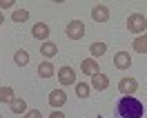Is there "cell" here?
Returning a JSON list of instances; mask_svg holds the SVG:
<instances>
[{
	"label": "cell",
	"instance_id": "1",
	"mask_svg": "<svg viewBox=\"0 0 147 118\" xmlns=\"http://www.w3.org/2000/svg\"><path fill=\"white\" fill-rule=\"evenodd\" d=\"M116 118H143L145 116V107L143 102L134 96H123V98L116 102V109H114Z\"/></svg>",
	"mask_w": 147,
	"mask_h": 118
},
{
	"label": "cell",
	"instance_id": "2",
	"mask_svg": "<svg viewBox=\"0 0 147 118\" xmlns=\"http://www.w3.org/2000/svg\"><path fill=\"white\" fill-rule=\"evenodd\" d=\"M127 29L131 31V34H145L147 18L143 16V13H131V16L127 18Z\"/></svg>",
	"mask_w": 147,
	"mask_h": 118
},
{
	"label": "cell",
	"instance_id": "3",
	"mask_svg": "<svg viewBox=\"0 0 147 118\" xmlns=\"http://www.w3.org/2000/svg\"><path fill=\"white\" fill-rule=\"evenodd\" d=\"M65 34H67L69 40H80V38L85 36V25L80 20H71V22L67 25V29H65Z\"/></svg>",
	"mask_w": 147,
	"mask_h": 118
},
{
	"label": "cell",
	"instance_id": "4",
	"mask_svg": "<svg viewBox=\"0 0 147 118\" xmlns=\"http://www.w3.org/2000/svg\"><path fill=\"white\" fill-rule=\"evenodd\" d=\"M58 82L60 85H76V71H74L69 65H65V67H60L58 69Z\"/></svg>",
	"mask_w": 147,
	"mask_h": 118
},
{
	"label": "cell",
	"instance_id": "5",
	"mask_svg": "<svg viewBox=\"0 0 147 118\" xmlns=\"http://www.w3.org/2000/svg\"><path fill=\"white\" fill-rule=\"evenodd\" d=\"M138 89V80L136 78H120V82H118V91L123 94V96H131L134 91Z\"/></svg>",
	"mask_w": 147,
	"mask_h": 118
},
{
	"label": "cell",
	"instance_id": "6",
	"mask_svg": "<svg viewBox=\"0 0 147 118\" xmlns=\"http://www.w3.org/2000/svg\"><path fill=\"white\" fill-rule=\"evenodd\" d=\"M92 89H96V91L109 89V76H107V73H102V71L94 73V76H92Z\"/></svg>",
	"mask_w": 147,
	"mask_h": 118
},
{
	"label": "cell",
	"instance_id": "7",
	"mask_svg": "<svg viewBox=\"0 0 147 118\" xmlns=\"http://www.w3.org/2000/svg\"><path fill=\"white\" fill-rule=\"evenodd\" d=\"M92 18L96 22H107L109 20V7H105V5H94L92 7Z\"/></svg>",
	"mask_w": 147,
	"mask_h": 118
},
{
	"label": "cell",
	"instance_id": "8",
	"mask_svg": "<svg viewBox=\"0 0 147 118\" xmlns=\"http://www.w3.org/2000/svg\"><path fill=\"white\" fill-rule=\"evenodd\" d=\"M114 67H116V69H129V67H131V56H129L127 51L114 54Z\"/></svg>",
	"mask_w": 147,
	"mask_h": 118
},
{
	"label": "cell",
	"instance_id": "9",
	"mask_svg": "<svg viewBox=\"0 0 147 118\" xmlns=\"http://www.w3.org/2000/svg\"><path fill=\"white\" fill-rule=\"evenodd\" d=\"M49 105L51 107H63L65 102H67V94H65V89H54L51 94H49Z\"/></svg>",
	"mask_w": 147,
	"mask_h": 118
},
{
	"label": "cell",
	"instance_id": "10",
	"mask_svg": "<svg viewBox=\"0 0 147 118\" xmlns=\"http://www.w3.org/2000/svg\"><path fill=\"white\" fill-rule=\"evenodd\" d=\"M31 36L36 38V40H45L49 38V27H47V22H36L34 27H31Z\"/></svg>",
	"mask_w": 147,
	"mask_h": 118
},
{
	"label": "cell",
	"instance_id": "11",
	"mask_svg": "<svg viewBox=\"0 0 147 118\" xmlns=\"http://www.w3.org/2000/svg\"><path fill=\"white\" fill-rule=\"evenodd\" d=\"M80 71L87 73V76H94V73L100 71V67H98V63H96L94 58H85L83 63H80Z\"/></svg>",
	"mask_w": 147,
	"mask_h": 118
},
{
	"label": "cell",
	"instance_id": "12",
	"mask_svg": "<svg viewBox=\"0 0 147 118\" xmlns=\"http://www.w3.org/2000/svg\"><path fill=\"white\" fill-rule=\"evenodd\" d=\"M54 73H56V67L49 63V60H45V63L38 65V76H40V78H51Z\"/></svg>",
	"mask_w": 147,
	"mask_h": 118
},
{
	"label": "cell",
	"instance_id": "13",
	"mask_svg": "<svg viewBox=\"0 0 147 118\" xmlns=\"http://www.w3.org/2000/svg\"><path fill=\"white\" fill-rule=\"evenodd\" d=\"M40 54L45 56V58H54L56 54H58V47H56V42H42V47H40Z\"/></svg>",
	"mask_w": 147,
	"mask_h": 118
},
{
	"label": "cell",
	"instance_id": "14",
	"mask_svg": "<svg viewBox=\"0 0 147 118\" xmlns=\"http://www.w3.org/2000/svg\"><path fill=\"white\" fill-rule=\"evenodd\" d=\"M134 51L136 54H147V34L134 38Z\"/></svg>",
	"mask_w": 147,
	"mask_h": 118
},
{
	"label": "cell",
	"instance_id": "15",
	"mask_svg": "<svg viewBox=\"0 0 147 118\" xmlns=\"http://www.w3.org/2000/svg\"><path fill=\"white\" fill-rule=\"evenodd\" d=\"M9 105H11V111H13V114H27V102L22 98H13Z\"/></svg>",
	"mask_w": 147,
	"mask_h": 118
},
{
	"label": "cell",
	"instance_id": "16",
	"mask_svg": "<svg viewBox=\"0 0 147 118\" xmlns=\"http://www.w3.org/2000/svg\"><path fill=\"white\" fill-rule=\"evenodd\" d=\"M89 94H92V85L76 82V96H78V98H89Z\"/></svg>",
	"mask_w": 147,
	"mask_h": 118
},
{
	"label": "cell",
	"instance_id": "17",
	"mask_svg": "<svg viewBox=\"0 0 147 118\" xmlns=\"http://www.w3.org/2000/svg\"><path fill=\"white\" fill-rule=\"evenodd\" d=\"M89 54H92L94 58L107 54V45H105V42H92V45H89Z\"/></svg>",
	"mask_w": 147,
	"mask_h": 118
},
{
	"label": "cell",
	"instance_id": "18",
	"mask_svg": "<svg viewBox=\"0 0 147 118\" xmlns=\"http://www.w3.org/2000/svg\"><path fill=\"white\" fill-rule=\"evenodd\" d=\"M13 63L18 65V67H25V65H29V54L25 51V49H18V51L13 54Z\"/></svg>",
	"mask_w": 147,
	"mask_h": 118
},
{
	"label": "cell",
	"instance_id": "19",
	"mask_svg": "<svg viewBox=\"0 0 147 118\" xmlns=\"http://www.w3.org/2000/svg\"><path fill=\"white\" fill-rule=\"evenodd\" d=\"M11 20H13V22H27L29 20V11L27 9H16L13 13H11Z\"/></svg>",
	"mask_w": 147,
	"mask_h": 118
},
{
	"label": "cell",
	"instance_id": "20",
	"mask_svg": "<svg viewBox=\"0 0 147 118\" xmlns=\"http://www.w3.org/2000/svg\"><path fill=\"white\" fill-rule=\"evenodd\" d=\"M13 98H16V96H13V89H11V87H2V89H0V102H11Z\"/></svg>",
	"mask_w": 147,
	"mask_h": 118
},
{
	"label": "cell",
	"instance_id": "21",
	"mask_svg": "<svg viewBox=\"0 0 147 118\" xmlns=\"http://www.w3.org/2000/svg\"><path fill=\"white\" fill-rule=\"evenodd\" d=\"M22 118H42V114H40L38 109H29V111H27Z\"/></svg>",
	"mask_w": 147,
	"mask_h": 118
},
{
	"label": "cell",
	"instance_id": "22",
	"mask_svg": "<svg viewBox=\"0 0 147 118\" xmlns=\"http://www.w3.org/2000/svg\"><path fill=\"white\" fill-rule=\"evenodd\" d=\"M9 7H13V0H0V11L9 9Z\"/></svg>",
	"mask_w": 147,
	"mask_h": 118
},
{
	"label": "cell",
	"instance_id": "23",
	"mask_svg": "<svg viewBox=\"0 0 147 118\" xmlns=\"http://www.w3.org/2000/svg\"><path fill=\"white\" fill-rule=\"evenodd\" d=\"M49 118H65V114H63V111H58V109H56V111H51V114H49Z\"/></svg>",
	"mask_w": 147,
	"mask_h": 118
},
{
	"label": "cell",
	"instance_id": "24",
	"mask_svg": "<svg viewBox=\"0 0 147 118\" xmlns=\"http://www.w3.org/2000/svg\"><path fill=\"white\" fill-rule=\"evenodd\" d=\"M2 22H5V16H2V11H0V27H2Z\"/></svg>",
	"mask_w": 147,
	"mask_h": 118
},
{
	"label": "cell",
	"instance_id": "25",
	"mask_svg": "<svg viewBox=\"0 0 147 118\" xmlns=\"http://www.w3.org/2000/svg\"><path fill=\"white\" fill-rule=\"evenodd\" d=\"M0 118H2V116H0Z\"/></svg>",
	"mask_w": 147,
	"mask_h": 118
}]
</instances>
